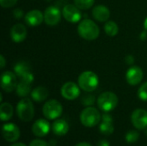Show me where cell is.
<instances>
[{
  "mask_svg": "<svg viewBox=\"0 0 147 146\" xmlns=\"http://www.w3.org/2000/svg\"><path fill=\"white\" fill-rule=\"evenodd\" d=\"M143 71L139 66H133L130 67L126 74L127 82L130 85H137L139 84L143 79Z\"/></svg>",
  "mask_w": 147,
  "mask_h": 146,
  "instance_id": "cell-14",
  "label": "cell"
},
{
  "mask_svg": "<svg viewBox=\"0 0 147 146\" xmlns=\"http://www.w3.org/2000/svg\"><path fill=\"white\" fill-rule=\"evenodd\" d=\"M16 75L14 74V72L6 71L1 75V87L5 92H12L16 89Z\"/></svg>",
  "mask_w": 147,
  "mask_h": 146,
  "instance_id": "cell-7",
  "label": "cell"
},
{
  "mask_svg": "<svg viewBox=\"0 0 147 146\" xmlns=\"http://www.w3.org/2000/svg\"><path fill=\"white\" fill-rule=\"evenodd\" d=\"M61 19V12L55 6H49L44 12V21L49 26L57 25Z\"/></svg>",
  "mask_w": 147,
  "mask_h": 146,
  "instance_id": "cell-12",
  "label": "cell"
},
{
  "mask_svg": "<svg viewBox=\"0 0 147 146\" xmlns=\"http://www.w3.org/2000/svg\"><path fill=\"white\" fill-rule=\"evenodd\" d=\"M48 96V90L43 86H39L34 89L31 92V97L34 101L40 102L45 101Z\"/></svg>",
  "mask_w": 147,
  "mask_h": 146,
  "instance_id": "cell-22",
  "label": "cell"
},
{
  "mask_svg": "<svg viewBox=\"0 0 147 146\" xmlns=\"http://www.w3.org/2000/svg\"><path fill=\"white\" fill-rule=\"evenodd\" d=\"M33 81H34V75L32 74V72L20 78V82L17 83L16 89L17 96L21 97H26L31 90V84Z\"/></svg>",
  "mask_w": 147,
  "mask_h": 146,
  "instance_id": "cell-9",
  "label": "cell"
},
{
  "mask_svg": "<svg viewBox=\"0 0 147 146\" xmlns=\"http://www.w3.org/2000/svg\"><path fill=\"white\" fill-rule=\"evenodd\" d=\"M131 120L135 128L144 130L147 127V111L142 108L134 110L132 114Z\"/></svg>",
  "mask_w": 147,
  "mask_h": 146,
  "instance_id": "cell-10",
  "label": "cell"
},
{
  "mask_svg": "<svg viewBox=\"0 0 147 146\" xmlns=\"http://www.w3.org/2000/svg\"><path fill=\"white\" fill-rule=\"evenodd\" d=\"M44 19V15L41 13V11L38 9H33L28 12L25 15V22L29 26L34 27L40 25Z\"/></svg>",
  "mask_w": 147,
  "mask_h": 146,
  "instance_id": "cell-18",
  "label": "cell"
},
{
  "mask_svg": "<svg viewBox=\"0 0 147 146\" xmlns=\"http://www.w3.org/2000/svg\"><path fill=\"white\" fill-rule=\"evenodd\" d=\"M5 65H6V63H5L4 57L3 55H0V67H1V69H3Z\"/></svg>",
  "mask_w": 147,
  "mask_h": 146,
  "instance_id": "cell-34",
  "label": "cell"
},
{
  "mask_svg": "<svg viewBox=\"0 0 147 146\" xmlns=\"http://www.w3.org/2000/svg\"><path fill=\"white\" fill-rule=\"evenodd\" d=\"M81 101H82L83 105L90 107V106H92L95 103L96 99H95V96H92V95H85V96H83Z\"/></svg>",
  "mask_w": 147,
  "mask_h": 146,
  "instance_id": "cell-28",
  "label": "cell"
},
{
  "mask_svg": "<svg viewBox=\"0 0 147 146\" xmlns=\"http://www.w3.org/2000/svg\"><path fill=\"white\" fill-rule=\"evenodd\" d=\"M13 15H14V17H16V19H20V18H22V16H23V11L21 9H14V11H13Z\"/></svg>",
  "mask_w": 147,
  "mask_h": 146,
  "instance_id": "cell-31",
  "label": "cell"
},
{
  "mask_svg": "<svg viewBox=\"0 0 147 146\" xmlns=\"http://www.w3.org/2000/svg\"><path fill=\"white\" fill-rule=\"evenodd\" d=\"M78 34L84 40H94L100 34V30L96 23L90 19H84L80 22L78 26Z\"/></svg>",
  "mask_w": 147,
  "mask_h": 146,
  "instance_id": "cell-1",
  "label": "cell"
},
{
  "mask_svg": "<svg viewBox=\"0 0 147 146\" xmlns=\"http://www.w3.org/2000/svg\"><path fill=\"white\" fill-rule=\"evenodd\" d=\"M146 135H147V132H146Z\"/></svg>",
  "mask_w": 147,
  "mask_h": 146,
  "instance_id": "cell-40",
  "label": "cell"
},
{
  "mask_svg": "<svg viewBox=\"0 0 147 146\" xmlns=\"http://www.w3.org/2000/svg\"><path fill=\"white\" fill-rule=\"evenodd\" d=\"M125 61L127 65H133L134 63V58L133 55H127L125 58Z\"/></svg>",
  "mask_w": 147,
  "mask_h": 146,
  "instance_id": "cell-32",
  "label": "cell"
},
{
  "mask_svg": "<svg viewBox=\"0 0 147 146\" xmlns=\"http://www.w3.org/2000/svg\"><path fill=\"white\" fill-rule=\"evenodd\" d=\"M11 146H26L24 144H22V143H16V144H14V145H12Z\"/></svg>",
  "mask_w": 147,
  "mask_h": 146,
  "instance_id": "cell-37",
  "label": "cell"
},
{
  "mask_svg": "<svg viewBox=\"0 0 147 146\" xmlns=\"http://www.w3.org/2000/svg\"><path fill=\"white\" fill-rule=\"evenodd\" d=\"M144 27H145V30H146V31H147V18L146 19V21H145V23H144Z\"/></svg>",
  "mask_w": 147,
  "mask_h": 146,
  "instance_id": "cell-38",
  "label": "cell"
},
{
  "mask_svg": "<svg viewBox=\"0 0 147 146\" xmlns=\"http://www.w3.org/2000/svg\"><path fill=\"white\" fill-rule=\"evenodd\" d=\"M140 39L142 40H145L147 39V31L146 30H144L142 33H141V35H140Z\"/></svg>",
  "mask_w": 147,
  "mask_h": 146,
  "instance_id": "cell-35",
  "label": "cell"
},
{
  "mask_svg": "<svg viewBox=\"0 0 147 146\" xmlns=\"http://www.w3.org/2000/svg\"><path fill=\"white\" fill-rule=\"evenodd\" d=\"M53 132L57 136H64L69 131V125L65 120H57L53 123Z\"/></svg>",
  "mask_w": 147,
  "mask_h": 146,
  "instance_id": "cell-20",
  "label": "cell"
},
{
  "mask_svg": "<svg viewBox=\"0 0 147 146\" xmlns=\"http://www.w3.org/2000/svg\"><path fill=\"white\" fill-rule=\"evenodd\" d=\"M80 9L78 8L76 5L73 4H66L62 10L63 16L65 19L71 23H76L79 22L82 18V14L79 10Z\"/></svg>",
  "mask_w": 147,
  "mask_h": 146,
  "instance_id": "cell-11",
  "label": "cell"
},
{
  "mask_svg": "<svg viewBox=\"0 0 147 146\" xmlns=\"http://www.w3.org/2000/svg\"><path fill=\"white\" fill-rule=\"evenodd\" d=\"M95 0H74L75 5L80 9H88L93 6Z\"/></svg>",
  "mask_w": 147,
  "mask_h": 146,
  "instance_id": "cell-25",
  "label": "cell"
},
{
  "mask_svg": "<svg viewBox=\"0 0 147 146\" xmlns=\"http://www.w3.org/2000/svg\"><path fill=\"white\" fill-rule=\"evenodd\" d=\"M17 0H0V4L3 8L13 7L16 3Z\"/></svg>",
  "mask_w": 147,
  "mask_h": 146,
  "instance_id": "cell-29",
  "label": "cell"
},
{
  "mask_svg": "<svg viewBox=\"0 0 147 146\" xmlns=\"http://www.w3.org/2000/svg\"><path fill=\"white\" fill-rule=\"evenodd\" d=\"M29 146H49V145L44 141V140H41V139H34L33 140L30 144Z\"/></svg>",
  "mask_w": 147,
  "mask_h": 146,
  "instance_id": "cell-30",
  "label": "cell"
},
{
  "mask_svg": "<svg viewBox=\"0 0 147 146\" xmlns=\"http://www.w3.org/2000/svg\"><path fill=\"white\" fill-rule=\"evenodd\" d=\"M101 120L99 111L92 107L84 108L80 114V121L86 127H94Z\"/></svg>",
  "mask_w": 147,
  "mask_h": 146,
  "instance_id": "cell-5",
  "label": "cell"
},
{
  "mask_svg": "<svg viewBox=\"0 0 147 146\" xmlns=\"http://www.w3.org/2000/svg\"><path fill=\"white\" fill-rule=\"evenodd\" d=\"M102 121L100 125V132L103 135L109 136L114 133V125H113V118L107 112L102 114Z\"/></svg>",
  "mask_w": 147,
  "mask_h": 146,
  "instance_id": "cell-17",
  "label": "cell"
},
{
  "mask_svg": "<svg viewBox=\"0 0 147 146\" xmlns=\"http://www.w3.org/2000/svg\"><path fill=\"white\" fill-rule=\"evenodd\" d=\"M138 96L139 98L143 101L147 102V82L144 83L138 90Z\"/></svg>",
  "mask_w": 147,
  "mask_h": 146,
  "instance_id": "cell-27",
  "label": "cell"
},
{
  "mask_svg": "<svg viewBox=\"0 0 147 146\" xmlns=\"http://www.w3.org/2000/svg\"><path fill=\"white\" fill-rule=\"evenodd\" d=\"M47 1H52V0H47Z\"/></svg>",
  "mask_w": 147,
  "mask_h": 146,
  "instance_id": "cell-39",
  "label": "cell"
},
{
  "mask_svg": "<svg viewBox=\"0 0 147 146\" xmlns=\"http://www.w3.org/2000/svg\"><path fill=\"white\" fill-rule=\"evenodd\" d=\"M80 87L73 82L65 83L61 88V96L66 100H75L80 95Z\"/></svg>",
  "mask_w": 147,
  "mask_h": 146,
  "instance_id": "cell-13",
  "label": "cell"
},
{
  "mask_svg": "<svg viewBox=\"0 0 147 146\" xmlns=\"http://www.w3.org/2000/svg\"><path fill=\"white\" fill-rule=\"evenodd\" d=\"M50 131V124L44 119L37 120L32 126V133L36 137H45Z\"/></svg>",
  "mask_w": 147,
  "mask_h": 146,
  "instance_id": "cell-15",
  "label": "cell"
},
{
  "mask_svg": "<svg viewBox=\"0 0 147 146\" xmlns=\"http://www.w3.org/2000/svg\"><path fill=\"white\" fill-rule=\"evenodd\" d=\"M13 115V107L8 102H3L0 106V117L2 121H7Z\"/></svg>",
  "mask_w": 147,
  "mask_h": 146,
  "instance_id": "cell-23",
  "label": "cell"
},
{
  "mask_svg": "<svg viewBox=\"0 0 147 146\" xmlns=\"http://www.w3.org/2000/svg\"><path fill=\"white\" fill-rule=\"evenodd\" d=\"M11 40L16 43H20L23 41L27 37V28L22 23L15 24L10 30Z\"/></svg>",
  "mask_w": 147,
  "mask_h": 146,
  "instance_id": "cell-16",
  "label": "cell"
},
{
  "mask_svg": "<svg viewBox=\"0 0 147 146\" xmlns=\"http://www.w3.org/2000/svg\"><path fill=\"white\" fill-rule=\"evenodd\" d=\"M92 15L98 22H107L110 16V11L105 5H97L93 9Z\"/></svg>",
  "mask_w": 147,
  "mask_h": 146,
  "instance_id": "cell-19",
  "label": "cell"
},
{
  "mask_svg": "<svg viewBox=\"0 0 147 146\" xmlns=\"http://www.w3.org/2000/svg\"><path fill=\"white\" fill-rule=\"evenodd\" d=\"M97 146H110V144L108 140L106 139H102V140H100L97 144Z\"/></svg>",
  "mask_w": 147,
  "mask_h": 146,
  "instance_id": "cell-33",
  "label": "cell"
},
{
  "mask_svg": "<svg viewBox=\"0 0 147 146\" xmlns=\"http://www.w3.org/2000/svg\"><path fill=\"white\" fill-rule=\"evenodd\" d=\"M75 146H91L89 143H86V142H82V143H79L78 145H76Z\"/></svg>",
  "mask_w": 147,
  "mask_h": 146,
  "instance_id": "cell-36",
  "label": "cell"
},
{
  "mask_svg": "<svg viewBox=\"0 0 147 146\" xmlns=\"http://www.w3.org/2000/svg\"><path fill=\"white\" fill-rule=\"evenodd\" d=\"M104 30H105V33L107 34V35H109L110 37H114L118 34L119 28H118V25L115 22L107 21L104 25Z\"/></svg>",
  "mask_w": 147,
  "mask_h": 146,
  "instance_id": "cell-24",
  "label": "cell"
},
{
  "mask_svg": "<svg viewBox=\"0 0 147 146\" xmlns=\"http://www.w3.org/2000/svg\"><path fill=\"white\" fill-rule=\"evenodd\" d=\"M16 113L21 120L24 122L30 121L34 115V108L30 99L26 97L22 99L16 106Z\"/></svg>",
  "mask_w": 147,
  "mask_h": 146,
  "instance_id": "cell-3",
  "label": "cell"
},
{
  "mask_svg": "<svg viewBox=\"0 0 147 146\" xmlns=\"http://www.w3.org/2000/svg\"><path fill=\"white\" fill-rule=\"evenodd\" d=\"M125 139H126V141L128 144H134V143L137 142V140H139V139H140V133L137 131H134V130L129 131L126 134Z\"/></svg>",
  "mask_w": 147,
  "mask_h": 146,
  "instance_id": "cell-26",
  "label": "cell"
},
{
  "mask_svg": "<svg viewBox=\"0 0 147 146\" xmlns=\"http://www.w3.org/2000/svg\"><path fill=\"white\" fill-rule=\"evenodd\" d=\"M14 71L17 77L22 78V77L28 75L29 73H31V67L28 62L20 61V62L16 63V65L14 66Z\"/></svg>",
  "mask_w": 147,
  "mask_h": 146,
  "instance_id": "cell-21",
  "label": "cell"
},
{
  "mask_svg": "<svg viewBox=\"0 0 147 146\" xmlns=\"http://www.w3.org/2000/svg\"><path fill=\"white\" fill-rule=\"evenodd\" d=\"M98 77L92 71H84L78 77V85L86 92L94 91L98 87Z\"/></svg>",
  "mask_w": 147,
  "mask_h": 146,
  "instance_id": "cell-2",
  "label": "cell"
},
{
  "mask_svg": "<svg viewBox=\"0 0 147 146\" xmlns=\"http://www.w3.org/2000/svg\"><path fill=\"white\" fill-rule=\"evenodd\" d=\"M2 135L6 141L13 143L20 138V129L13 123H7L2 127Z\"/></svg>",
  "mask_w": 147,
  "mask_h": 146,
  "instance_id": "cell-8",
  "label": "cell"
},
{
  "mask_svg": "<svg viewBox=\"0 0 147 146\" xmlns=\"http://www.w3.org/2000/svg\"><path fill=\"white\" fill-rule=\"evenodd\" d=\"M42 112L47 119L55 120L62 114L63 107L57 100H50L44 104Z\"/></svg>",
  "mask_w": 147,
  "mask_h": 146,
  "instance_id": "cell-6",
  "label": "cell"
},
{
  "mask_svg": "<svg viewBox=\"0 0 147 146\" xmlns=\"http://www.w3.org/2000/svg\"><path fill=\"white\" fill-rule=\"evenodd\" d=\"M118 104L117 96L110 91L102 93L97 98V105L103 112H110L114 110Z\"/></svg>",
  "mask_w": 147,
  "mask_h": 146,
  "instance_id": "cell-4",
  "label": "cell"
}]
</instances>
